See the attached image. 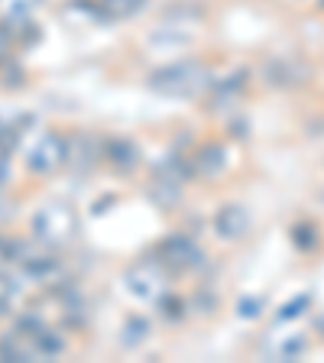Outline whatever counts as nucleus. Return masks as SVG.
I'll return each mask as SVG.
<instances>
[{
	"label": "nucleus",
	"mask_w": 324,
	"mask_h": 363,
	"mask_svg": "<svg viewBox=\"0 0 324 363\" xmlns=\"http://www.w3.org/2000/svg\"><path fill=\"white\" fill-rule=\"evenodd\" d=\"M65 162H68V136L52 133V130L39 136L36 143H33V150L26 152V169L33 175H52Z\"/></svg>",
	"instance_id": "nucleus-1"
},
{
	"label": "nucleus",
	"mask_w": 324,
	"mask_h": 363,
	"mask_svg": "<svg viewBox=\"0 0 324 363\" xmlns=\"http://www.w3.org/2000/svg\"><path fill=\"white\" fill-rule=\"evenodd\" d=\"M201 82V68L198 65H172L166 72H159V78H152V88H159L162 94H191Z\"/></svg>",
	"instance_id": "nucleus-2"
},
{
	"label": "nucleus",
	"mask_w": 324,
	"mask_h": 363,
	"mask_svg": "<svg viewBox=\"0 0 324 363\" xmlns=\"http://www.w3.org/2000/svg\"><path fill=\"white\" fill-rule=\"evenodd\" d=\"M214 227H218V237H224V240H240L250 230V214L243 211L240 204H227L214 218Z\"/></svg>",
	"instance_id": "nucleus-3"
},
{
	"label": "nucleus",
	"mask_w": 324,
	"mask_h": 363,
	"mask_svg": "<svg viewBox=\"0 0 324 363\" xmlns=\"http://www.w3.org/2000/svg\"><path fill=\"white\" fill-rule=\"evenodd\" d=\"M107 156H111V162H113L117 169H123V172L136 166V150L127 143V140H117V143L107 146Z\"/></svg>",
	"instance_id": "nucleus-4"
},
{
	"label": "nucleus",
	"mask_w": 324,
	"mask_h": 363,
	"mask_svg": "<svg viewBox=\"0 0 324 363\" xmlns=\"http://www.w3.org/2000/svg\"><path fill=\"white\" fill-rule=\"evenodd\" d=\"M10 52H13V33H10V26L0 23V62H7Z\"/></svg>",
	"instance_id": "nucleus-5"
},
{
	"label": "nucleus",
	"mask_w": 324,
	"mask_h": 363,
	"mask_svg": "<svg viewBox=\"0 0 324 363\" xmlns=\"http://www.w3.org/2000/svg\"><path fill=\"white\" fill-rule=\"evenodd\" d=\"M321 4H324V0H321Z\"/></svg>",
	"instance_id": "nucleus-6"
}]
</instances>
